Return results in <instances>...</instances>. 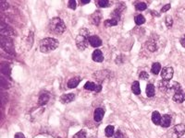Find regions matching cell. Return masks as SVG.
Returning <instances> with one entry per match:
<instances>
[{
	"instance_id": "cell-1",
	"label": "cell",
	"mask_w": 185,
	"mask_h": 138,
	"mask_svg": "<svg viewBox=\"0 0 185 138\" xmlns=\"http://www.w3.org/2000/svg\"><path fill=\"white\" fill-rule=\"evenodd\" d=\"M59 45V41L55 38H44L40 41V51L48 53L56 50Z\"/></svg>"
},
{
	"instance_id": "cell-2",
	"label": "cell",
	"mask_w": 185,
	"mask_h": 138,
	"mask_svg": "<svg viewBox=\"0 0 185 138\" xmlns=\"http://www.w3.org/2000/svg\"><path fill=\"white\" fill-rule=\"evenodd\" d=\"M49 31L55 34H62V33L66 31V26L64 21L59 18H54L50 20L48 25Z\"/></svg>"
},
{
	"instance_id": "cell-3",
	"label": "cell",
	"mask_w": 185,
	"mask_h": 138,
	"mask_svg": "<svg viewBox=\"0 0 185 138\" xmlns=\"http://www.w3.org/2000/svg\"><path fill=\"white\" fill-rule=\"evenodd\" d=\"M90 37L89 35V31L86 30V29H81L80 31V34L77 36L76 38V45L79 50L81 51H83L86 48L88 47L89 41H88V38Z\"/></svg>"
},
{
	"instance_id": "cell-4",
	"label": "cell",
	"mask_w": 185,
	"mask_h": 138,
	"mask_svg": "<svg viewBox=\"0 0 185 138\" xmlns=\"http://www.w3.org/2000/svg\"><path fill=\"white\" fill-rule=\"evenodd\" d=\"M0 45L3 50H5L7 53L10 54H15V49H14V44L13 41L9 36L1 35L0 36Z\"/></svg>"
},
{
	"instance_id": "cell-5",
	"label": "cell",
	"mask_w": 185,
	"mask_h": 138,
	"mask_svg": "<svg viewBox=\"0 0 185 138\" xmlns=\"http://www.w3.org/2000/svg\"><path fill=\"white\" fill-rule=\"evenodd\" d=\"M0 33H1V35L9 36V37L16 35V31H14V29L9 26L7 24H5L3 21L0 24Z\"/></svg>"
},
{
	"instance_id": "cell-6",
	"label": "cell",
	"mask_w": 185,
	"mask_h": 138,
	"mask_svg": "<svg viewBox=\"0 0 185 138\" xmlns=\"http://www.w3.org/2000/svg\"><path fill=\"white\" fill-rule=\"evenodd\" d=\"M173 74H174V71L172 67H164L161 70V77L163 80H166V81H170L173 77Z\"/></svg>"
},
{
	"instance_id": "cell-7",
	"label": "cell",
	"mask_w": 185,
	"mask_h": 138,
	"mask_svg": "<svg viewBox=\"0 0 185 138\" xmlns=\"http://www.w3.org/2000/svg\"><path fill=\"white\" fill-rule=\"evenodd\" d=\"M172 133H173V138L182 137L185 133V124H177L172 129Z\"/></svg>"
},
{
	"instance_id": "cell-8",
	"label": "cell",
	"mask_w": 185,
	"mask_h": 138,
	"mask_svg": "<svg viewBox=\"0 0 185 138\" xmlns=\"http://www.w3.org/2000/svg\"><path fill=\"white\" fill-rule=\"evenodd\" d=\"M84 89H85L86 90H90V91L100 92V91L102 90V86H101V85H96V84H94V82L88 81V82L85 83Z\"/></svg>"
},
{
	"instance_id": "cell-9",
	"label": "cell",
	"mask_w": 185,
	"mask_h": 138,
	"mask_svg": "<svg viewBox=\"0 0 185 138\" xmlns=\"http://www.w3.org/2000/svg\"><path fill=\"white\" fill-rule=\"evenodd\" d=\"M88 41H89L90 45L93 46V47H94V48L99 47V46L102 45V40L98 36H96V35L90 36L89 38H88Z\"/></svg>"
},
{
	"instance_id": "cell-10",
	"label": "cell",
	"mask_w": 185,
	"mask_h": 138,
	"mask_svg": "<svg viewBox=\"0 0 185 138\" xmlns=\"http://www.w3.org/2000/svg\"><path fill=\"white\" fill-rule=\"evenodd\" d=\"M105 115V110L102 108H97L94 110V119L96 122L99 123L102 121L103 117Z\"/></svg>"
},
{
	"instance_id": "cell-11",
	"label": "cell",
	"mask_w": 185,
	"mask_h": 138,
	"mask_svg": "<svg viewBox=\"0 0 185 138\" xmlns=\"http://www.w3.org/2000/svg\"><path fill=\"white\" fill-rule=\"evenodd\" d=\"M173 100L176 102H179V103L183 102L185 100V92L182 89L175 92L174 95H173Z\"/></svg>"
},
{
	"instance_id": "cell-12",
	"label": "cell",
	"mask_w": 185,
	"mask_h": 138,
	"mask_svg": "<svg viewBox=\"0 0 185 138\" xmlns=\"http://www.w3.org/2000/svg\"><path fill=\"white\" fill-rule=\"evenodd\" d=\"M171 124V116L168 114H164L161 117V123H160V125L164 128L170 127Z\"/></svg>"
},
{
	"instance_id": "cell-13",
	"label": "cell",
	"mask_w": 185,
	"mask_h": 138,
	"mask_svg": "<svg viewBox=\"0 0 185 138\" xmlns=\"http://www.w3.org/2000/svg\"><path fill=\"white\" fill-rule=\"evenodd\" d=\"M75 99V94L74 93H69V94H64L60 97V101L66 104L73 101Z\"/></svg>"
},
{
	"instance_id": "cell-14",
	"label": "cell",
	"mask_w": 185,
	"mask_h": 138,
	"mask_svg": "<svg viewBox=\"0 0 185 138\" xmlns=\"http://www.w3.org/2000/svg\"><path fill=\"white\" fill-rule=\"evenodd\" d=\"M92 58H93V60L96 63H101L104 61V55H103V53L100 50H98V49H96V51L93 53Z\"/></svg>"
},
{
	"instance_id": "cell-15",
	"label": "cell",
	"mask_w": 185,
	"mask_h": 138,
	"mask_svg": "<svg viewBox=\"0 0 185 138\" xmlns=\"http://www.w3.org/2000/svg\"><path fill=\"white\" fill-rule=\"evenodd\" d=\"M101 12L100 11H96V12H94V14H92L91 16V22L94 24V25H96V26H98L101 21Z\"/></svg>"
},
{
	"instance_id": "cell-16",
	"label": "cell",
	"mask_w": 185,
	"mask_h": 138,
	"mask_svg": "<svg viewBox=\"0 0 185 138\" xmlns=\"http://www.w3.org/2000/svg\"><path fill=\"white\" fill-rule=\"evenodd\" d=\"M80 82H81V77H72L68 81V87L69 89H75L80 84Z\"/></svg>"
},
{
	"instance_id": "cell-17",
	"label": "cell",
	"mask_w": 185,
	"mask_h": 138,
	"mask_svg": "<svg viewBox=\"0 0 185 138\" xmlns=\"http://www.w3.org/2000/svg\"><path fill=\"white\" fill-rule=\"evenodd\" d=\"M49 99H50V96H49L48 93H46V92H44V93H42V94L40 95L39 99H38L39 105H41V106L46 105V104L49 101Z\"/></svg>"
},
{
	"instance_id": "cell-18",
	"label": "cell",
	"mask_w": 185,
	"mask_h": 138,
	"mask_svg": "<svg viewBox=\"0 0 185 138\" xmlns=\"http://www.w3.org/2000/svg\"><path fill=\"white\" fill-rule=\"evenodd\" d=\"M161 115L158 111H154L152 113V122H153L155 125H158L161 123Z\"/></svg>"
},
{
	"instance_id": "cell-19",
	"label": "cell",
	"mask_w": 185,
	"mask_h": 138,
	"mask_svg": "<svg viewBox=\"0 0 185 138\" xmlns=\"http://www.w3.org/2000/svg\"><path fill=\"white\" fill-rule=\"evenodd\" d=\"M155 86L153 84H148L146 86V95L148 98H152L153 96L155 95Z\"/></svg>"
},
{
	"instance_id": "cell-20",
	"label": "cell",
	"mask_w": 185,
	"mask_h": 138,
	"mask_svg": "<svg viewBox=\"0 0 185 138\" xmlns=\"http://www.w3.org/2000/svg\"><path fill=\"white\" fill-rule=\"evenodd\" d=\"M131 90L135 95H140L141 94V87H140V84L138 81H134L131 85Z\"/></svg>"
},
{
	"instance_id": "cell-21",
	"label": "cell",
	"mask_w": 185,
	"mask_h": 138,
	"mask_svg": "<svg viewBox=\"0 0 185 138\" xmlns=\"http://www.w3.org/2000/svg\"><path fill=\"white\" fill-rule=\"evenodd\" d=\"M160 71H161V65H160L159 63H154L153 65H152L151 72L154 75H157Z\"/></svg>"
},
{
	"instance_id": "cell-22",
	"label": "cell",
	"mask_w": 185,
	"mask_h": 138,
	"mask_svg": "<svg viewBox=\"0 0 185 138\" xmlns=\"http://www.w3.org/2000/svg\"><path fill=\"white\" fill-rule=\"evenodd\" d=\"M170 84H168V81L166 80H162L161 82L159 83V89L161 91H167L168 89H170Z\"/></svg>"
},
{
	"instance_id": "cell-23",
	"label": "cell",
	"mask_w": 185,
	"mask_h": 138,
	"mask_svg": "<svg viewBox=\"0 0 185 138\" xmlns=\"http://www.w3.org/2000/svg\"><path fill=\"white\" fill-rule=\"evenodd\" d=\"M105 133L106 137H111L114 135V126L113 125H108L105 129Z\"/></svg>"
},
{
	"instance_id": "cell-24",
	"label": "cell",
	"mask_w": 185,
	"mask_h": 138,
	"mask_svg": "<svg viewBox=\"0 0 185 138\" xmlns=\"http://www.w3.org/2000/svg\"><path fill=\"white\" fill-rule=\"evenodd\" d=\"M134 21H135V24L136 25H142L145 22V18L143 15L140 14V15H137L134 18Z\"/></svg>"
},
{
	"instance_id": "cell-25",
	"label": "cell",
	"mask_w": 185,
	"mask_h": 138,
	"mask_svg": "<svg viewBox=\"0 0 185 138\" xmlns=\"http://www.w3.org/2000/svg\"><path fill=\"white\" fill-rule=\"evenodd\" d=\"M96 3L97 4V6L99 7H108L110 4L108 0H98Z\"/></svg>"
},
{
	"instance_id": "cell-26",
	"label": "cell",
	"mask_w": 185,
	"mask_h": 138,
	"mask_svg": "<svg viewBox=\"0 0 185 138\" xmlns=\"http://www.w3.org/2000/svg\"><path fill=\"white\" fill-rule=\"evenodd\" d=\"M135 8H136V10L138 11H143V10H145L147 8V6L145 3L143 2H139L137 3L136 5H135Z\"/></svg>"
},
{
	"instance_id": "cell-27",
	"label": "cell",
	"mask_w": 185,
	"mask_h": 138,
	"mask_svg": "<svg viewBox=\"0 0 185 138\" xmlns=\"http://www.w3.org/2000/svg\"><path fill=\"white\" fill-rule=\"evenodd\" d=\"M9 65H5L4 63H2V65H1V72L5 75H9L10 74V67L7 66Z\"/></svg>"
},
{
	"instance_id": "cell-28",
	"label": "cell",
	"mask_w": 185,
	"mask_h": 138,
	"mask_svg": "<svg viewBox=\"0 0 185 138\" xmlns=\"http://www.w3.org/2000/svg\"><path fill=\"white\" fill-rule=\"evenodd\" d=\"M118 19H106L105 23L106 26H116V25H118Z\"/></svg>"
},
{
	"instance_id": "cell-29",
	"label": "cell",
	"mask_w": 185,
	"mask_h": 138,
	"mask_svg": "<svg viewBox=\"0 0 185 138\" xmlns=\"http://www.w3.org/2000/svg\"><path fill=\"white\" fill-rule=\"evenodd\" d=\"M0 84H1V87L3 89H9L10 84L7 81H6V79H4L2 77H0Z\"/></svg>"
},
{
	"instance_id": "cell-30",
	"label": "cell",
	"mask_w": 185,
	"mask_h": 138,
	"mask_svg": "<svg viewBox=\"0 0 185 138\" xmlns=\"http://www.w3.org/2000/svg\"><path fill=\"white\" fill-rule=\"evenodd\" d=\"M74 138H86V132L84 130H81L74 135Z\"/></svg>"
},
{
	"instance_id": "cell-31",
	"label": "cell",
	"mask_w": 185,
	"mask_h": 138,
	"mask_svg": "<svg viewBox=\"0 0 185 138\" xmlns=\"http://www.w3.org/2000/svg\"><path fill=\"white\" fill-rule=\"evenodd\" d=\"M165 23H166V26L168 28H170L172 26V24H173V19H172L171 17H170V16L167 17L166 19H165Z\"/></svg>"
},
{
	"instance_id": "cell-32",
	"label": "cell",
	"mask_w": 185,
	"mask_h": 138,
	"mask_svg": "<svg viewBox=\"0 0 185 138\" xmlns=\"http://www.w3.org/2000/svg\"><path fill=\"white\" fill-rule=\"evenodd\" d=\"M139 78L141 79V80H147V79L149 78V75H148V73L145 72V71H143V72L140 73Z\"/></svg>"
},
{
	"instance_id": "cell-33",
	"label": "cell",
	"mask_w": 185,
	"mask_h": 138,
	"mask_svg": "<svg viewBox=\"0 0 185 138\" xmlns=\"http://www.w3.org/2000/svg\"><path fill=\"white\" fill-rule=\"evenodd\" d=\"M147 47H148V49H149L150 52H155V50H157V43H154V41L153 43H149Z\"/></svg>"
},
{
	"instance_id": "cell-34",
	"label": "cell",
	"mask_w": 185,
	"mask_h": 138,
	"mask_svg": "<svg viewBox=\"0 0 185 138\" xmlns=\"http://www.w3.org/2000/svg\"><path fill=\"white\" fill-rule=\"evenodd\" d=\"M9 8V3L6 1H0V9L5 10Z\"/></svg>"
},
{
	"instance_id": "cell-35",
	"label": "cell",
	"mask_w": 185,
	"mask_h": 138,
	"mask_svg": "<svg viewBox=\"0 0 185 138\" xmlns=\"http://www.w3.org/2000/svg\"><path fill=\"white\" fill-rule=\"evenodd\" d=\"M68 4H69V7L71 8V9H75L76 8V1L75 0H69Z\"/></svg>"
},
{
	"instance_id": "cell-36",
	"label": "cell",
	"mask_w": 185,
	"mask_h": 138,
	"mask_svg": "<svg viewBox=\"0 0 185 138\" xmlns=\"http://www.w3.org/2000/svg\"><path fill=\"white\" fill-rule=\"evenodd\" d=\"M114 138H124V136H123L122 133L120 131H117L114 133Z\"/></svg>"
},
{
	"instance_id": "cell-37",
	"label": "cell",
	"mask_w": 185,
	"mask_h": 138,
	"mask_svg": "<svg viewBox=\"0 0 185 138\" xmlns=\"http://www.w3.org/2000/svg\"><path fill=\"white\" fill-rule=\"evenodd\" d=\"M170 4H168V5H166V6H164L162 8H161V12L163 13V12H166V11H168V9H170Z\"/></svg>"
},
{
	"instance_id": "cell-38",
	"label": "cell",
	"mask_w": 185,
	"mask_h": 138,
	"mask_svg": "<svg viewBox=\"0 0 185 138\" xmlns=\"http://www.w3.org/2000/svg\"><path fill=\"white\" fill-rule=\"evenodd\" d=\"M14 138H25V135H24L22 133H17L15 135Z\"/></svg>"
},
{
	"instance_id": "cell-39",
	"label": "cell",
	"mask_w": 185,
	"mask_h": 138,
	"mask_svg": "<svg viewBox=\"0 0 185 138\" xmlns=\"http://www.w3.org/2000/svg\"><path fill=\"white\" fill-rule=\"evenodd\" d=\"M180 44H182L183 47L185 48V35H183L182 38L180 39Z\"/></svg>"
},
{
	"instance_id": "cell-40",
	"label": "cell",
	"mask_w": 185,
	"mask_h": 138,
	"mask_svg": "<svg viewBox=\"0 0 185 138\" xmlns=\"http://www.w3.org/2000/svg\"><path fill=\"white\" fill-rule=\"evenodd\" d=\"M81 4H83V5H85V4H89L90 3V0H88V1H81Z\"/></svg>"
},
{
	"instance_id": "cell-41",
	"label": "cell",
	"mask_w": 185,
	"mask_h": 138,
	"mask_svg": "<svg viewBox=\"0 0 185 138\" xmlns=\"http://www.w3.org/2000/svg\"><path fill=\"white\" fill-rule=\"evenodd\" d=\"M151 12H152V13H154L153 15H155V16H157V17L159 16V14L157 13V12H155V11H151Z\"/></svg>"
}]
</instances>
